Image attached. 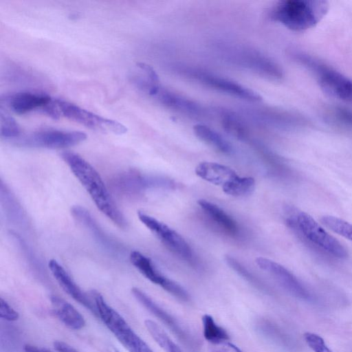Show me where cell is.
<instances>
[{
	"mask_svg": "<svg viewBox=\"0 0 352 352\" xmlns=\"http://www.w3.org/2000/svg\"><path fill=\"white\" fill-rule=\"evenodd\" d=\"M60 156L88 192L98 209L119 228H127V221L115 204L96 169L78 154L64 151Z\"/></svg>",
	"mask_w": 352,
	"mask_h": 352,
	"instance_id": "1",
	"label": "cell"
},
{
	"mask_svg": "<svg viewBox=\"0 0 352 352\" xmlns=\"http://www.w3.org/2000/svg\"><path fill=\"white\" fill-rule=\"evenodd\" d=\"M328 9L324 0H284L274 7L271 17L291 30L302 32L318 23Z\"/></svg>",
	"mask_w": 352,
	"mask_h": 352,
	"instance_id": "2",
	"label": "cell"
},
{
	"mask_svg": "<svg viewBox=\"0 0 352 352\" xmlns=\"http://www.w3.org/2000/svg\"><path fill=\"white\" fill-rule=\"evenodd\" d=\"M286 222L300 236L326 253L338 258L347 257V250L342 244L307 212H292L287 217Z\"/></svg>",
	"mask_w": 352,
	"mask_h": 352,
	"instance_id": "3",
	"label": "cell"
},
{
	"mask_svg": "<svg viewBox=\"0 0 352 352\" xmlns=\"http://www.w3.org/2000/svg\"><path fill=\"white\" fill-rule=\"evenodd\" d=\"M91 296L94 301L98 316L129 352H153L98 292L91 291Z\"/></svg>",
	"mask_w": 352,
	"mask_h": 352,
	"instance_id": "4",
	"label": "cell"
},
{
	"mask_svg": "<svg viewBox=\"0 0 352 352\" xmlns=\"http://www.w3.org/2000/svg\"><path fill=\"white\" fill-rule=\"evenodd\" d=\"M294 56L299 63L314 72L325 93L352 103V80L307 54L297 52Z\"/></svg>",
	"mask_w": 352,
	"mask_h": 352,
	"instance_id": "5",
	"label": "cell"
},
{
	"mask_svg": "<svg viewBox=\"0 0 352 352\" xmlns=\"http://www.w3.org/2000/svg\"><path fill=\"white\" fill-rule=\"evenodd\" d=\"M140 221L172 252L192 266L198 265L197 256L186 240L175 230L153 217L138 211Z\"/></svg>",
	"mask_w": 352,
	"mask_h": 352,
	"instance_id": "6",
	"label": "cell"
},
{
	"mask_svg": "<svg viewBox=\"0 0 352 352\" xmlns=\"http://www.w3.org/2000/svg\"><path fill=\"white\" fill-rule=\"evenodd\" d=\"M87 135L82 131L46 129L20 136L13 140L18 146L30 148H65L83 142Z\"/></svg>",
	"mask_w": 352,
	"mask_h": 352,
	"instance_id": "7",
	"label": "cell"
},
{
	"mask_svg": "<svg viewBox=\"0 0 352 352\" xmlns=\"http://www.w3.org/2000/svg\"><path fill=\"white\" fill-rule=\"evenodd\" d=\"M179 73L219 91L252 102H260L262 97L243 85L206 71L192 67H179Z\"/></svg>",
	"mask_w": 352,
	"mask_h": 352,
	"instance_id": "8",
	"label": "cell"
},
{
	"mask_svg": "<svg viewBox=\"0 0 352 352\" xmlns=\"http://www.w3.org/2000/svg\"><path fill=\"white\" fill-rule=\"evenodd\" d=\"M55 102L61 116L87 127L108 131L118 135L127 131V128L116 120L102 117L63 100L55 99Z\"/></svg>",
	"mask_w": 352,
	"mask_h": 352,
	"instance_id": "9",
	"label": "cell"
},
{
	"mask_svg": "<svg viewBox=\"0 0 352 352\" xmlns=\"http://www.w3.org/2000/svg\"><path fill=\"white\" fill-rule=\"evenodd\" d=\"M228 56L237 64L273 78H280L283 71L274 61L261 53L245 47L227 50Z\"/></svg>",
	"mask_w": 352,
	"mask_h": 352,
	"instance_id": "10",
	"label": "cell"
},
{
	"mask_svg": "<svg viewBox=\"0 0 352 352\" xmlns=\"http://www.w3.org/2000/svg\"><path fill=\"white\" fill-rule=\"evenodd\" d=\"M129 259L131 264L151 282L160 285L177 298L184 296V289L176 282L162 275L148 257L134 250L130 253Z\"/></svg>",
	"mask_w": 352,
	"mask_h": 352,
	"instance_id": "11",
	"label": "cell"
},
{
	"mask_svg": "<svg viewBox=\"0 0 352 352\" xmlns=\"http://www.w3.org/2000/svg\"><path fill=\"white\" fill-rule=\"evenodd\" d=\"M131 293L134 298L142 306L166 324L183 343L191 347H194L195 340L182 327L176 319L170 314L159 306V305L140 289L133 287L131 289Z\"/></svg>",
	"mask_w": 352,
	"mask_h": 352,
	"instance_id": "12",
	"label": "cell"
},
{
	"mask_svg": "<svg viewBox=\"0 0 352 352\" xmlns=\"http://www.w3.org/2000/svg\"><path fill=\"white\" fill-rule=\"evenodd\" d=\"M256 263L261 269L270 274L281 286L294 296L302 299L310 298L309 291L283 265L263 257L257 258Z\"/></svg>",
	"mask_w": 352,
	"mask_h": 352,
	"instance_id": "13",
	"label": "cell"
},
{
	"mask_svg": "<svg viewBox=\"0 0 352 352\" xmlns=\"http://www.w3.org/2000/svg\"><path fill=\"white\" fill-rule=\"evenodd\" d=\"M146 92L173 110L194 116L205 113L203 107L197 102L162 87L160 84L151 85Z\"/></svg>",
	"mask_w": 352,
	"mask_h": 352,
	"instance_id": "14",
	"label": "cell"
},
{
	"mask_svg": "<svg viewBox=\"0 0 352 352\" xmlns=\"http://www.w3.org/2000/svg\"><path fill=\"white\" fill-rule=\"evenodd\" d=\"M48 267L53 276L65 292L96 316H98L91 296H89L78 287L57 261L51 259L48 263Z\"/></svg>",
	"mask_w": 352,
	"mask_h": 352,
	"instance_id": "15",
	"label": "cell"
},
{
	"mask_svg": "<svg viewBox=\"0 0 352 352\" xmlns=\"http://www.w3.org/2000/svg\"><path fill=\"white\" fill-rule=\"evenodd\" d=\"M52 99L45 94L29 91L19 92L7 96L4 99L6 105L15 113L24 114L32 110L42 109Z\"/></svg>",
	"mask_w": 352,
	"mask_h": 352,
	"instance_id": "16",
	"label": "cell"
},
{
	"mask_svg": "<svg viewBox=\"0 0 352 352\" xmlns=\"http://www.w3.org/2000/svg\"><path fill=\"white\" fill-rule=\"evenodd\" d=\"M195 173L204 180L220 186L230 184L238 175L230 167L211 162H203L195 168Z\"/></svg>",
	"mask_w": 352,
	"mask_h": 352,
	"instance_id": "17",
	"label": "cell"
},
{
	"mask_svg": "<svg viewBox=\"0 0 352 352\" xmlns=\"http://www.w3.org/2000/svg\"><path fill=\"white\" fill-rule=\"evenodd\" d=\"M197 204L206 216L223 232L232 237L239 235L240 229L237 223L219 206L205 199L198 200Z\"/></svg>",
	"mask_w": 352,
	"mask_h": 352,
	"instance_id": "18",
	"label": "cell"
},
{
	"mask_svg": "<svg viewBox=\"0 0 352 352\" xmlns=\"http://www.w3.org/2000/svg\"><path fill=\"white\" fill-rule=\"evenodd\" d=\"M50 300L54 314L68 328L80 330L85 326L84 317L72 304L57 296Z\"/></svg>",
	"mask_w": 352,
	"mask_h": 352,
	"instance_id": "19",
	"label": "cell"
},
{
	"mask_svg": "<svg viewBox=\"0 0 352 352\" xmlns=\"http://www.w3.org/2000/svg\"><path fill=\"white\" fill-rule=\"evenodd\" d=\"M193 131L198 138L220 152L226 154H230L232 152V144L220 133L209 126L197 124L193 126Z\"/></svg>",
	"mask_w": 352,
	"mask_h": 352,
	"instance_id": "20",
	"label": "cell"
},
{
	"mask_svg": "<svg viewBox=\"0 0 352 352\" xmlns=\"http://www.w3.org/2000/svg\"><path fill=\"white\" fill-rule=\"evenodd\" d=\"M144 325L153 340L165 352H182L166 333L154 321L146 320Z\"/></svg>",
	"mask_w": 352,
	"mask_h": 352,
	"instance_id": "21",
	"label": "cell"
},
{
	"mask_svg": "<svg viewBox=\"0 0 352 352\" xmlns=\"http://www.w3.org/2000/svg\"><path fill=\"white\" fill-rule=\"evenodd\" d=\"M204 328V336L211 344H218L229 340V335L227 331L219 326L213 318L205 314L202 317Z\"/></svg>",
	"mask_w": 352,
	"mask_h": 352,
	"instance_id": "22",
	"label": "cell"
},
{
	"mask_svg": "<svg viewBox=\"0 0 352 352\" xmlns=\"http://www.w3.org/2000/svg\"><path fill=\"white\" fill-rule=\"evenodd\" d=\"M220 115L222 125L228 133L240 140L247 138V129L237 116L228 111H222Z\"/></svg>",
	"mask_w": 352,
	"mask_h": 352,
	"instance_id": "23",
	"label": "cell"
},
{
	"mask_svg": "<svg viewBox=\"0 0 352 352\" xmlns=\"http://www.w3.org/2000/svg\"><path fill=\"white\" fill-rule=\"evenodd\" d=\"M255 186V181L251 177L237 176L230 184L222 188L223 191L234 197L245 196L250 194Z\"/></svg>",
	"mask_w": 352,
	"mask_h": 352,
	"instance_id": "24",
	"label": "cell"
},
{
	"mask_svg": "<svg viewBox=\"0 0 352 352\" xmlns=\"http://www.w3.org/2000/svg\"><path fill=\"white\" fill-rule=\"evenodd\" d=\"M0 120L2 138L13 141L21 135L19 124L2 106L0 109Z\"/></svg>",
	"mask_w": 352,
	"mask_h": 352,
	"instance_id": "25",
	"label": "cell"
},
{
	"mask_svg": "<svg viewBox=\"0 0 352 352\" xmlns=\"http://www.w3.org/2000/svg\"><path fill=\"white\" fill-rule=\"evenodd\" d=\"M321 222L333 232L352 241V223L331 215L323 216Z\"/></svg>",
	"mask_w": 352,
	"mask_h": 352,
	"instance_id": "26",
	"label": "cell"
},
{
	"mask_svg": "<svg viewBox=\"0 0 352 352\" xmlns=\"http://www.w3.org/2000/svg\"><path fill=\"white\" fill-rule=\"evenodd\" d=\"M225 261L226 263L240 276L252 284L254 285L256 287L264 289V285L260 281V280L250 272L248 269L235 258L228 255L225 257Z\"/></svg>",
	"mask_w": 352,
	"mask_h": 352,
	"instance_id": "27",
	"label": "cell"
},
{
	"mask_svg": "<svg viewBox=\"0 0 352 352\" xmlns=\"http://www.w3.org/2000/svg\"><path fill=\"white\" fill-rule=\"evenodd\" d=\"M304 339L309 347L314 352H333L326 344L323 338L319 335L306 332Z\"/></svg>",
	"mask_w": 352,
	"mask_h": 352,
	"instance_id": "28",
	"label": "cell"
},
{
	"mask_svg": "<svg viewBox=\"0 0 352 352\" xmlns=\"http://www.w3.org/2000/svg\"><path fill=\"white\" fill-rule=\"evenodd\" d=\"M0 316L2 319L12 322L19 318V314L3 298H0Z\"/></svg>",
	"mask_w": 352,
	"mask_h": 352,
	"instance_id": "29",
	"label": "cell"
},
{
	"mask_svg": "<svg viewBox=\"0 0 352 352\" xmlns=\"http://www.w3.org/2000/svg\"><path fill=\"white\" fill-rule=\"evenodd\" d=\"M210 352H242L236 345L228 341L218 344H212Z\"/></svg>",
	"mask_w": 352,
	"mask_h": 352,
	"instance_id": "30",
	"label": "cell"
},
{
	"mask_svg": "<svg viewBox=\"0 0 352 352\" xmlns=\"http://www.w3.org/2000/svg\"><path fill=\"white\" fill-rule=\"evenodd\" d=\"M336 115L339 120H342V122L352 126L351 111L344 108H338L336 109Z\"/></svg>",
	"mask_w": 352,
	"mask_h": 352,
	"instance_id": "31",
	"label": "cell"
},
{
	"mask_svg": "<svg viewBox=\"0 0 352 352\" xmlns=\"http://www.w3.org/2000/svg\"><path fill=\"white\" fill-rule=\"evenodd\" d=\"M53 345L54 349L58 352H78L75 348L63 341L56 340Z\"/></svg>",
	"mask_w": 352,
	"mask_h": 352,
	"instance_id": "32",
	"label": "cell"
},
{
	"mask_svg": "<svg viewBox=\"0 0 352 352\" xmlns=\"http://www.w3.org/2000/svg\"><path fill=\"white\" fill-rule=\"evenodd\" d=\"M23 350L25 352H52L45 348H40L37 346L32 345L30 344H25L23 346Z\"/></svg>",
	"mask_w": 352,
	"mask_h": 352,
	"instance_id": "33",
	"label": "cell"
}]
</instances>
